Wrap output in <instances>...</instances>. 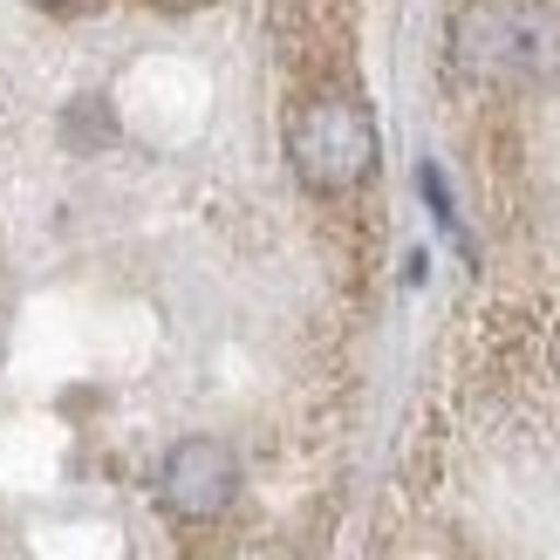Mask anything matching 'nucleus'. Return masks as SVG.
<instances>
[{
    "label": "nucleus",
    "instance_id": "nucleus-2",
    "mask_svg": "<svg viewBox=\"0 0 560 560\" xmlns=\"http://www.w3.org/2000/svg\"><path fill=\"white\" fill-rule=\"evenodd\" d=\"M288 158L307 191H355L376 172V117L355 96H315L288 124Z\"/></svg>",
    "mask_w": 560,
    "mask_h": 560
},
{
    "label": "nucleus",
    "instance_id": "nucleus-3",
    "mask_svg": "<svg viewBox=\"0 0 560 560\" xmlns=\"http://www.w3.org/2000/svg\"><path fill=\"white\" fill-rule=\"evenodd\" d=\"M240 492V458L219 438H185L158 465V506L172 520H219Z\"/></svg>",
    "mask_w": 560,
    "mask_h": 560
},
{
    "label": "nucleus",
    "instance_id": "nucleus-6",
    "mask_svg": "<svg viewBox=\"0 0 560 560\" xmlns=\"http://www.w3.org/2000/svg\"><path fill=\"white\" fill-rule=\"evenodd\" d=\"M164 8H191V0H164Z\"/></svg>",
    "mask_w": 560,
    "mask_h": 560
},
{
    "label": "nucleus",
    "instance_id": "nucleus-1",
    "mask_svg": "<svg viewBox=\"0 0 560 560\" xmlns=\"http://www.w3.org/2000/svg\"><path fill=\"white\" fill-rule=\"evenodd\" d=\"M452 62L471 82H553L560 75V14L540 0H479L452 27Z\"/></svg>",
    "mask_w": 560,
    "mask_h": 560
},
{
    "label": "nucleus",
    "instance_id": "nucleus-5",
    "mask_svg": "<svg viewBox=\"0 0 560 560\" xmlns=\"http://www.w3.org/2000/svg\"><path fill=\"white\" fill-rule=\"evenodd\" d=\"M42 8H69V0H42Z\"/></svg>",
    "mask_w": 560,
    "mask_h": 560
},
{
    "label": "nucleus",
    "instance_id": "nucleus-4",
    "mask_svg": "<svg viewBox=\"0 0 560 560\" xmlns=\"http://www.w3.org/2000/svg\"><path fill=\"white\" fill-rule=\"evenodd\" d=\"M553 370H560V328H553Z\"/></svg>",
    "mask_w": 560,
    "mask_h": 560
}]
</instances>
